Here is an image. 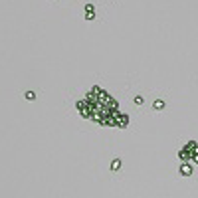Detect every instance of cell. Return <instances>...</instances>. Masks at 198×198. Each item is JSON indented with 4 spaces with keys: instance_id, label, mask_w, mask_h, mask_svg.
<instances>
[{
    "instance_id": "obj_7",
    "label": "cell",
    "mask_w": 198,
    "mask_h": 198,
    "mask_svg": "<svg viewBox=\"0 0 198 198\" xmlns=\"http://www.w3.org/2000/svg\"><path fill=\"white\" fill-rule=\"evenodd\" d=\"M119 168H121V161H119V159H115V161L111 163V170H119Z\"/></svg>"
},
{
    "instance_id": "obj_3",
    "label": "cell",
    "mask_w": 198,
    "mask_h": 198,
    "mask_svg": "<svg viewBox=\"0 0 198 198\" xmlns=\"http://www.w3.org/2000/svg\"><path fill=\"white\" fill-rule=\"evenodd\" d=\"M180 174H182V176H190L192 174V166L190 165H188V163H182V165H180Z\"/></svg>"
},
{
    "instance_id": "obj_5",
    "label": "cell",
    "mask_w": 198,
    "mask_h": 198,
    "mask_svg": "<svg viewBox=\"0 0 198 198\" xmlns=\"http://www.w3.org/2000/svg\"><path fill=\"white\" fill-rule=\"evenodd\" d=\"M153 109H155V111H163V109H165V101H163V99H157L153 103Z\"/></svg>"
},
{
    "instance_id": "obj_9",
    "label": "cell",
    "mask_w": 198,
    "mask_h": 198,
    "mask_svg": "<svg viewBox=\"0 0 198 198\" xmlns=\"http://www.w3.org/2000/svg\"><path fill=\"white\" fill-rule=\"evenodd\" d=\"M93 18H95L93 12H85V20H93Z\"/></svg>"
},
{
    "instance_id": "obj_4",
    "label": "cell",
    "mask_w": 198,
    "mask_h": 198,
    "mask_svg": "<svg viewBox=\"0 0 198 198\" xmlns=\"http://www.w3.org/2000/svg\"><path fill=\"white\" fill-rule=\"evenodd\" d=\"M127 125H129V117L121 113V117H119V125H117V127H121V129H123V127H127Z\"/></svg>"
},
{
    "instance_id": "obj_1",
    "label": "cell",
    "mask_w": 198,
    "mask_h": 198,
    "mask_svg": "<svg viewBox=\"0 0 198 198\" xmlns=\"http://www.w3.org/2000/svg\"><path fill=\"white\" fill-rule=\"evenodd\" d=\"M77 109L81 117L95 121L101 127H117L119 125V103L101 87H91L85 99L79 101Z\"/></svg>"
},
{
    "instance_id": "obj_2",
    "label": "cell",
    "mask_w": 198,
    "mask_h": 198,
    "mask_svg": "<svg viewBox=\"0 0 198 198\" xmlns=\"http://www.w3.org/2000/svg\"><path fill=\"white\" fill-rule=\"evenodd\" d=\"M184 151L188 153L190 161L198 165V143H194V141H188V143H186V147H184Z\"/></svg>"
},
{
    "instance_id": "obj_10",
    "label": "cell",
    "mask_w": 198,
    "mask_h": 198,
    "mask_svg": "<svg viewBox=\"0 0 198 198\" xmlns=\"http://www.w3.org/2000/svg\"><path fill=\"white\" fill-rule=\"evenodd\" d=\"M143 101H145V99H143L141 95H137V97H135V103H137V105H143Z\"/></svg>"
},
{
    "instance_id": "obj_8",
    "label": "cell",
    "mask_w": 198,
    "mask_h": 198,
    "mask_svg": "<svg viewBox=\"0 0 198 198\" xmlns=\"http://www.w3.org/2000/svg\"><path fill=\"white\" fill-rule=\"evenodd\" d=\"M24 97H26L28 101H34V99H36V93H34V91H26V93H24Z\"/></svg>"
},
{
    "instance_id": "obj_6",
    "label": "cell",
    "mask_w": 198,
    "mask_h": 198,
    "mask_svg": "<svg viewBox=\"0 0 198 198\" xmlns=\"http://www.w3.org/2000/svg\"><path fill=\"white\" fill-rule=\"evenodd\" d=\"M178 159H180L182 163H188V161H190V157H188V153H186L184 149H180V151H178Z\"/></svg>"
}]
</instances>
